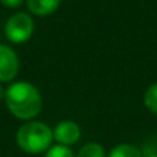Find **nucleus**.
<instances>
[{"mask_svg": "<svg viewBox=\"0 0 157 157\" xmlns=\"http://www.w3.org/2000/svg\"><path fill=\"white\" fill-rule=\"evenodd\" d=\"M5 6H8V8H17L19 5H22V2L23 0H0Z\"/></svg>", "mask_w": 157, "mask_h": 157, "instance_id": "obj_11", "label": "nucleus"}, {"mask_svg": "<svg viewBox=\"0 0 157 157\" xmlns=\"http://www.w3.org/2000/svg\"><path fill=\"white\" fill-rule=\"evenodd\" d=\"M145 157H157V154H154V152H151V154H148V155H145Z\"/></svg>", "mask_w": 157, "mask_h": 157, "instance_id": "obj_13", "label": "nucleus"}, {"mask_svg": "<svg viewBox=\"0 0 157 157\" xmlns=\"http://www.w3.org/2000/svg\"><path fill=\"white\" fill-rule=\"evenodd\" d=\"M5 93H6V90H3L2 83H0V100H5Z\"/></svg>", "mask_w": 157, "mask_h": 157, "instance_id": "obj_12", "label": "nucleus"}, {"mask_svg": "<svg viewBox=\"0 0 157 157\" xmlns=\"http://www.w3.org/2000/svg\"><path fill=\"white\" fill-rule=\"evenodd\" d=\"M62 0H28V8L36 16H48L54 13Z\"/></svg>", "mask_w": 157, "mask_h": 157, "instance_id": "obj_6", "label": "nucleus"}, {"mask_svg": "<svg viewBox=\"0 0 157 157\" xmlns=\"http://www.w3.org/2000/svg\"><path fill=\"white\" fill-rule=\"evenodd\" d=\"M5 103L10 113L20 120H33L42 111L40 91L29 82H13L5 93Z\"/></svg>", "mask_w": 157, "mask_h": 157, "instance_id": "obj_1", "label": "nucleus"}, {"mask_svg": "<svg viewBox=\"0 0 157 157\" xmlns=\"http://www.w3.org/2000/svg\"><path fill=\"white\" fill-rule=\"evenodd\" d=\"M16 139L20 149L29 154L46 152L51 148V143L54 140L52 129L46 123L37 122V120L25 122L17 129Z\"/></svg>", "mask_w": 157, "mask_h": 157, "instance_id": "obj_2", "label": "nucleus"}, {"mask_svg": "<svg viewBox=\"0 0 157 157\" xmlns=\"http://www.w3.org/2000/svg\"><path fill=\"white\" fill-rule=\"evenodd\" d=\"M34 33V22L25 13H17L8 19L5 25V34L13 43H23L31 39Z\"/></svg>", "mask_w": 157, "mask_h": 157, "instance_id": "obj_3", "label": "nucleus"}, {"mask_svg": "<svg viewBox=\"0 0 157 157\" xmlns=\"http://www.w3.org/2000/svg\"><path fill=\"white\" fill-rule=\"evenodd\" d=\"M52 137L59 145L71 146V145H74L80 140L82 129L72 120H63V122L57 123L56 128L52 129Z\"/></svg>", "mask_w": 157, "mask_h": 157, "instance_id": "obj_5", "label": "nucleus"}, {"mask_svg": "<svg viewBox=\"0 0 157 157\" xmlns=\"http://www.w3.org/2000/svg\"><path fill=\"white\" fill-rule=\"evenodd\" d=\"M19 57L8 45H0V83H10L19 74Z\"/></svg>", "mask_w": 157, "mask_h": 157, "instance_id": "obj_4", "label": "nucleus"}, {"mask_svg": "<svg viewBox=\"0 0 157 157\" xmlns=\"http://www.w3.org/2000/svg\"><path fill=\"white\" fill-rule=\"evenodd\" d=\"M45 157H75L72 149L69 146H65V145H54L51 146L46 152H45Z\"/></svg>", "mask_w": 157, "mask_h": 157, "instance_id": "obj_10", "label": "nucleus"}, {"mask_svg": "<svg viewBox=\"0 0 157 157\" xmlns=\"http://www.w3.org/2000/svg\"><path fill=\"white\" fill-rule=\"evenodd\" d=\"M108 157H143V154L136 145L119 143L109 151Z\"/></svg>", "mask_w": 157, "mask_h": 157, "instance_id": "obj_7", "label": "nucleus"}, {"mask_svg": "<svg viewBox=\"0 0 157 157\" xmlns=\"http://www.w3.org/2000/svg\"><path fill=\"white\" fill-rule=\"evenodd\" d=\"M75 157H106V152L103 146L97 142H88L80 148Z\"/></svg>", "mask_w": 157, "mask_h": 157, "instance_id": "obj_8", "label": "nucleus"}, {"mask_svg": "<svg viewBox=\"0 0 157 157\" xmlns=\"http://www.w3.org/2000/svg\"><path fill=\"white\" fill-rule=\"evenodd\" d=\"M143 103L148 111L157 114V83H152L143 94Z\"/></svg>", "mask_w": 157, "mask_h": 157, "instance_id": "obj_9", "label": "nucleus"}]
</instances>
